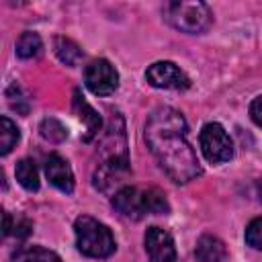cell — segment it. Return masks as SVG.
<instances>
[{
  "label": "cell",
  "instance_id": "24",
  "mask_svg": "<svg viewBox=\"0 0 262 262\" xmlns=\"http://www.w3.org/2000/svg\"><path fill=\"white\" fill-rule=\"evenodd\" d=\"M258 194H260V201H262V182H260V186H258Z\"/></svg>",
  "mask_w": 262,
  "mask_h": 262
},
{
  "label": "cell",
  "instance_id": "21",
  "mask_svg": "<svg viewBox=\"0 0 262 262\" xmlns=\"http://www.w3.org/2000/svg\"><path fill=\"white\" fill-rule=\"evenodd\" d=\"M250 117H252V121L258 127H262V96H258V98L252 100V104H250Z\"/></svg>",
  "mask_w": 262,
  "mask_h": 262
},
{
  "label": "cell",
  "instance_id": "6",
  "mask_svg": "<svg viewBox=\"0 0 262 262\" xmlns=\"http://www.w3.org/2000/svg\"><path fill=\"white\" fill-rule=\"evenodd\" d=\"M86 88L96 96H108L119 86V74L108 59H94L86 66L84 72Z\"/></svg>",
  "mask_w": 262,
  "mask_h": 262
},
{
  "label": "cell",
  "instance_id": "22",
  "mask_svg": "<svg viewBox=\"0 0 262 262\" xmlns=\"http://www.w3.org/2000/svg\"><path fill=\"white\" fill-rule=\"evenodd\" d=\"M31 229H33V225H31V221H27V219L14 223V233H16V237H27V235L31 233Z\"/></svg>",
  "mask_w": 262,
  "mask_h": 262
},
{
  "label": "cell",
  "instance_id": "17",
  "mask_svg": "<svg viewBox=\"0 0 262 262\" xmlns=\"http://www.w3.org/2000/svg\"><path fill=\"white\" fill-rule=\"evenodd\" d=\"M20 131L18 127L8 119V117H0V154L6 156L18 141Z\"/></svg>",
  "mask_w": 262,
  "mask_h": 262
},
{
  "label": "cell",
  "instance_id": "8",
  "mask_svg": "<svg viewBox=\"0 0 262 262\" xmlns=\"http://www.w3.org/2000/svg\"><path fill=\"white\" fill-rule=\"evenodd\" d=\"M145 78L151 86L156 88H166V90H184L190 86L188 76L172 61H156L147 68Z\"/></svg>",
  "mask_w": 262,
  "mask_h": 262
},
{
  "label": "cell",
  "instance_id": "4",
  "mask_svg": "<svg viewBox=\"0 0 262 262\" xmlns=\"http://www.w3.org/2000/svg\"><path fill=\"white\" fill-rule=\"evenodd\" d=\"M164 20L172 25L174 29L182 33H205L213 25V12L205 2H184V0H174L166 2L162 8Z\"/></svg>",
  "mask_w": 262,
  "mask_h": 262
},
{
  "label": "cell",
  "instance_id": "16",
  "mask_svg": "<svg viewBox=\"0 0 262 262\" xmlns=\"http://www.w3.org/2000/svg\"><path fill=\"white\" fill-rule=\"evenodd\" d=\"M14 174H16V180L23 188L27 190H37L39 188V172H37V166L33 160H20L14 168Z\"/></svg>",
  "mask_w": 262,
  "mask_h": 262
},
{
  "label": "cell",
  "instance_id": "14",
  "mask_svg": "<svg viewBox=\"0 0 262 262\" xmlns=\"http://www.w3.org/2000/svg\"><path fill=\"white\" fill-rule=\"evenodd\" d=\"M53 51L59 57V61L70 66V68L78 66L80 59H82V49L68 37H55L53 39Z\"/></svg>",
  "mask_w": 262,
  "mask_h": 262
},
{
  "label": "cell",
  "instance_id": "18",
  "mask_svg": "<svg viewBox=\"0 0 262 262\" xmlns=\"http://www.w3.org/2000/svg\"><path fill=\"white\" fill-rule=\"evenodd\" d=\"M39 131H41V135H43L47 141H51V143H59V141H63V139L68 137V129H66L57 119H53V117L43 119L41 125H39Z\"/></svg>",
  "mask_w": 262,
  "mask_h": 262
},
{
  "label": "cell",
  "instance_id": "7",
  "mask_svg": "<svg viewBox=\"0 0 262 262\" xmlns=\"http://www.w3.org/2000/svg\"><path fill=\"white\" fill-rule=\"evenodd\" d=\"M129 172V160H100V164L94 170L92 184L104 194H111L113 190L119 192Z\"/></svg>",
  "mask_w": 262,
  "mask_h": 262
},
{
  "label": "cell",
  "instance_id": "13",
  "mask_svg": "<svg viewBox=\"0 0 262 262\" xmlns=\"http://www.w3.org/2000/svg\"><path fill=\"white\" fill-rule=\"evenodd\" d=\"M12 262H61V258L43 246H27L12 254Z\"/></svg>",
  "mask_w": 262,
  "mask_h": 262
},
{
  "label": "cell",
  "instance_id": "5",
  "mask_svg": "<svg viewBox=\"0 0 262 262\" xmlns=\"http://www.w3.org/2000/svg\"><path fill=\"white\" fill-rule=\"evenodd\" d=\"M199 143H201L203 156H205L207 162H211V164L227 162V160H231V156H233L231 137L227 135V131H225L219 123H207V125L201 129Z\"/></svg>",
  "mask_w": 262,
  "mask_h": 262
},
{
  "label": "cell",
  "instance_id": "20",
  "mask_svg": "<svg viewBox=\"0 0 262 262\" xmlns=\"http://www.w3.org/2000/svg\"><path fill=\"white\" fill-rule=\"evenodd\" d=\"M246 244L254 250H262V217H256L246 227Z\"/></svg>",
  "mask_w": 262,
  "mask_h": 262
},
{
  "label": "cell",
  "instance_id": "10",
  "mask_svg": "<svg viewBox=\"0 0 262 262\" xmlns=\"http://www.w3.org/2000/svg\"><path fill=\"white\" fill-rule=\"evenodd\" d=\"M45 174L47 180L59 188L61 192H72L74 190V172L70 168V164L59 156V154H51L45 162Z\"/></svg>",
  "mask_w": 262,
  "mask_h": 262
},
{
  "label": "cell",
  "instance_id": "2",
  "mask_svg": "<svg viewBox=\"0 0 262 262\" xmlns=\"http://www.w3.org/2000/svg\"><path fill=\"white\" fill-rule=\"evenodd\" d=\"M113 207L117 213H121L127 219H141L145 215H160L168 213L170 205L166 201V194L158 188H135V186H123L113 196Z\"/></svg>",
  "mask_w": 262,
  "mask_h": 262
},
{
  "label": "cell",
  "instance_id": "15",
  "mask_svg": "<svg viewBox=\"0 0 262 262\" xmlns=\"http://www.w3.org/2000/svg\"><path fill=\"white\" fill-rule=\"evenodd\" d=\"M43 51V41L37 33L33 31H25L18 41H16V55L23 57V59H33V57H39Z\"/></svg>",
  "mask_w": 262,
  "mask_h": 262
},
{
  "label": "cell",
  "instance_id": "3",
  "mask_svg": "<svg viewBox=\"0 0 262 262\" xmlns=\"http://www.w3.org/2000/svg\"><path fill=\"white\" fill-rule=\"evenodd\" d=\"M74 229H76V246L84 256L108 258L117 248L111 229L90 215H80L74 223Z\"/></svg>",
  "mask_w": 262,
  "mask_h": 262
},
{
  "label": "cell",
  "instance_id": "23",
  "mask_svg": "<svg viewBox=\"0 0 262 262\" xmlns=\"http://www.w3.org/2000/svg\"><path fill=\"white\" fill-rule=\"evenodd\" d=\"M10 231H12V219H10V213H4V229H2V233L8 235Z\"/></svg>",
  "mask_w": 262,
  "mask_h": 262
},
{
  "label": "cell",
  "instance_id": "9",
  "mask_svg": "<svg viewBox=\"0 0 262 262\" xmlns=\"http://www.w3.org/2000/svg\"><path fill=\"white\" fill-rule=\"evenodd\" d=\"M145 252L149 262H176V248L172 235L162 227H149L145 231Z\"/></svg>",
  "mask_w": 262,
  "mask_h": 262
},
{
  "label": "cell",
  "instance_id": "1",
  "mask_svg": "<svg viewBox=\"0 0 262 262\" xmlns=\"http://www.w3.org/2000/svg\"><path fill=\"white\" fill-rule=\"evenodd\" d=\"M145 141L162 170L178 184H184L201 174V164L194 149L186 141V121L170 106L151 111L145 123Z\"/></svg>",
  "mask_w": 262,
  "mask_h": 262
},
{
  "label": "cell",
  "instance_id": "12",
  "mask_svg": "<svg viewBox=\"0 0 262 262\" xmlns=\"http://www.w3.org/2000/svg\"><path fill=\"white\" fill-rule=\"evenodd\" d=\"M74 111L78 113V119L84 121V125H86V137H84V139L90 141L92 137H96L98 131H100V125H102L100 115L84 100V96H80L78 90L74 92Z\"/></svg>",
  "mask_w": 262,
  "mask_h": 262
},
{
  "label": "cell",
  "instance_id": "19",
  "mask_svg": "<svg viewBox=\"0 0 262 262\" xmlns=\"http://www.w3.org/2000/svg\"><path fill=\"white\" fill-rule=\"evenodd\" d=\"M6 98H8L10 108H14L16 113H20V115H27V113H29L31 102H29V98H27V94L23 92L20 86H16V84L8 86V90H6Z\"/></svg>",
  "mask_w": 262,
  "mask_h": 262
},
{
  "label": "cell",
  "instance_id": "11",
  "mask_svg": "<svg viewBox=\"0 0 262 262\" xmlns=\"http://www.w3.org/2000/svg\"><path fill=\"white\" fill-rule=\"evenodd\" d=\"M194 256L199 262H225L227 260V248L225 244L215 235H201L194 248Z\"/></svg>",
  "mask_w": 262,
  "mask_h": 262
}]
</instances>
